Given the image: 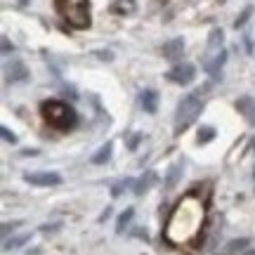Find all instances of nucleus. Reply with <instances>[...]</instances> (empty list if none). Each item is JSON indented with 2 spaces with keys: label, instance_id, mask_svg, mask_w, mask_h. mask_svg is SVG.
<instances>
[{
  "label": "nucleus",
  "instance_id": "8",
  "mask_svg": "<svg viewBox=\"0 0 255 255\" xmlns=\"http://www.w3.org/2000/svg\"><path fill=\"white\" fill-rule=\"evenodd\" d=\"M5 81H7V83H24V81H28L26 64L19 62V59L5 64Z\"/></svg>",
  "mask_w": 255,
  "mask_h": 255
},
{
  "label": "nucleus",
  "instance_id": "13",
  "mask_svg": "<svg viewBox=\"0 0 255 255\" xmlns=\"http://www.w3.org/2000/svg\"><path fill=\"white\" fill-rule=\"evenodd\" d=\"M111 154H114V142H107V144H102L100 151L90 158V163L92 165H104L111 158Z\"/></svg>",
  "mask_w": 255,
  "mask_h": 255
},
{
  "label": "nucleus",
  "instance_id": "30",
  "mask_svg": "<svg viewBox=\"0 0 255 255\" xmlns=\"http://www.w3.org/2000/svg\"><path fill=\"white\" fill-rule=\"evenodd\" d=\"M244 255H255V248H248V251H244Z\"/></svg>",
  "mask_w": 255,
  "mask_h": 255
},
{
  "label": "nucleus",
  "instance_id": "2",
  "mask_svg": "<svg viewBox=\"0 0 255 255\" xmlns=\"http://www.w3.org/2000/svg\"><path fill=\"white\" fill-rule=\"evenodd\" d=\"M210 90V85H203V90H194L189 95H184L177 109H175V135H182L189 126H194V121L201 116L203 111V95Z\"/></svg>",
  "mask_w": 255,
  "mask_h": 255
},
{
  "label": "nucleus",
  "instance_id": "14",
  "mask_svg": "<svg viewBox=\"0 0 255 255\" xmlns=\"http://www.w3.org/2000/svg\"><path fill=\"white\" fill-rule=\"evenodd\" d=\"M248 244H251V239H246V237L234 239V241H229L227 246H225L222 255H237V253H244V251L248 248Z\"/></svg>",
  "mask_w": 255,
  "mask_h": 255
},
{
  "label": "nucleus",
  "instance_id": "1",
  "mask_svg": "<svg viewBox=\"0 0 255 255\" xmlns=\"http://www.w3.org/2000/svg\"><path fill=\"white\" fill-rule=\"evenodd\" d=\"M206 220V203L203 199H196L194 194H187L175 203V208L168 215V222L163 227V237L173 246H184L196 241Z\"/></svg>",
  "mask_w": 255,
  "mask_h": 255
},
{
  "label": "nucleus",
  "instance_id": "27",
  "mask_svg": "<svg viewBox=\"0 0 255 255\" xmlns=\"http://www.w3.org/2000/svg\"><path fill=\"white\" fill-rule=\"evenodd\" d=\"M95 55L100 57V59H104V62H111V59H114V55H111V52H95Z\"/></svg>",
  "mask_w": 255,
  "mask_h": 255
},
{
  "label": "nucleus",
  "instance_id": "24",
  "mask_svg": "<svg viewBox=\"0 0 255 255\" xmlns=\"http://www.w3.org/2000/svg\"><path fill=\"white\" fill-rule=\"evenodd\" d=\"M59 229H62V222H55V225H43L40 232H43V234H57Z\"/></svg>",
  "mask_w": 255,
  "mask_h": 255
},
{
  "label": "nucleus",
  "instance_id": "9",
  "mask_svg": "<svg viewBox=\"0 0 255 255\" xmlns=\"http://www.w3.org/2000/svg\"><path fill=\"white\" fill-rule=\"evenodd\" d=\"M161 52H163L165 59H170V62H177V59L184 55V38H173V40H168Z\"/></svg>",
  "mask_w": 255,
  "mask_h": 255
},
{
  "label": "nucleus",
  "instance_id": "25",
  "mask_svg": "<svg viewBox=\"0 0 255 255\" xmlns=\"http://www.w3.org/2000/svg\"><path fill=\"white\" fill-rule=\"evenodd\" d=\"M17 227H19V222H12V225L5 222V225H2V239H9V232H14Z\"/></svg>",
  "mask_w": 255,
  "mask_h": 255
},
{
  "label": "nucleus",
  "instance_id": "29",
  "mask_svg": "<svg viewBox=\"0 0 255 255\" xmlns=\"http://www.w3.org/2000/svg\"><path fill=\"white\" fill-rule=\"evenodd\" d=\"M246 50H248V52H253V43H251V38H248V36H246Z\"/></svg>",
  "mask_w": 255,
  "mask_h": 255
},
{
  "label": "nucleus",
  "instance_id": "19",
  "mask_svg": "<svg viewBox=\"0 0 255 255\" xmlns=\"http://www.w3.org/2000/svg\"><path fill=\"white\" fill-rule=\"evenodd\" d=\"M196 139H199V144H208L210 139H215V128L213 126H201L199 132H196Z\"/></svg>",
  "mask_w": 255,
  "mask_h": 255
},
{
  "label": "nucleus",
  "instance_id": "22",
  "mask_svg": "<svg viewBox=\"0 0 255 255\" xmlns=\"http://www.w3.org/2000/svg\"><path fill=\"white\" fill-rule=\"evenodd\" d=\"M0 135H2V139H5L7 144H17V142H19L17 135H14V132H12L7 126H0Z\"/></svg>",
  "mask_w": 255,
  "mask_h": 255
},
{
  "label": "nucleus",
  "instance_id": "10",
  "mask_svg": "<svg viewBox=\"0 0 255 255\" xmlns=\"http://www.w3.org/2000/svg\"><path fill=\"white\" fill-rule=\"evenodd\" d=\"M139 107L146 111V114H156L158 111V92L146 88V90L139 92Z\"/></svg>",
  "mask_w": 255,
  "mask_h": 255
},
{
  "label": "nucleus",
  "instance_id": "32",
  "mask_svg": "<svg viewBox=\"0 0 255 255\" xmlns=\"http://www.w3.org/2000/svg\"><path fill=\"white\" fill-rule=\"evenodd\" d=\"M253 177H255V168H253Z\"/></svg>",
  "mask_w": 255,
  "mask_h": 255
},
{
  "label": "nucleus",
  "instance_id": "18",
  "mask_svg": "<svg viewBox=\"0 0 255 255\" xmlns=\"http://www.w3.org/2000/svg\"><path fill=\"white\" fill-rule=\"evenodd\" d=\"M31 241V234H19V237H12V239H5L2 241V251H14V248H21L24 244Z\"/></svg>",
  "mask_w": 255,
  "mask_h": 255
},
{
  "label": "nucleus",
  "instance_id": "16",
  "mask_svg": "<svg viewBox=\"0 0 255 255\" xmlns=\"http://www.w3.org/2000/svg\"><path fill=\"white\" fill-rule=\"evenodd\" d=\"M132 218H135V208L130 206V208L123 210V213L119 215V220H116V234H123V232H126V229L130 227Z\"/></svg>",
  "mask_w": 255,
  "mask_h": 255
},
{
  "label": "nucleus",
  "instance_id": "4",
  "mask_svg": "<svg viewBox=\"0 0 255 255\" xmlns=\"http://www.w3.org/2000/svg\"><path fill=\"white\" fill-rule=\"evenodd\" d=\"M55 7L73 28L90 26V0H55Z\"/></svg>",
  "mask_w": 255,
  "mask_h": 255
},
{
  "label": "nucleus",
  "instance_id": "28",
  "mask_svg": "<svg viewBox=\"0 0 255 255\" xmlns=\"http://www.w3.org/2000/svg\"><path fill=\"white\" fill-rule=\"evenodd\" d=\"M21 154H24V156H36V154H38V149H24Z\"/></svg>",
  "mask_w": 255,
  "mask_h": 255
},
{
  "label": "nucleus",
  "instance_id": "26",
  "mask_svg": "<svg viewBox=\"0 0 255 255\" xmlns=\"http://www.w3.org/2000/svg\"><path fill=\"white\" fill-rule=\"evenodd\" d=\"M12 50H14V47L9 45V40H7V38H2V55H9Z\"/></svg>",
  "mask_w": 255,
  "mask_h": 255
},
{
  "label": "nucleus",
  "instance_id": "21",
  "mask_svg": "<svg viewBox=\"0 0 255 255\" xmlns=\"http://www.w3.org/2000/svg\"><path fill=\"white\" fill-rule=\"evenodd\" d=\"M251 14H253V7L248 5V7L237 17V21H234V28H244V26H246V21L251 19Z\"/></svg>",
  "mask_w": 255,
  "mask_h": 255
},
{
  "label": "nucleus",
  "instance_id": "5",
  "mask_svg": "<svg viewBox=\"0 0 255 255\" xmlns=\"http://www.w3.org/2000/svg\"><path fill=\"white\" fill-rule=\"evenodd\" d=\"M165 78L175 85H189L194 78H196V66L189 62H182V64H175L170 71L165 73Z\"/></svg>",
  "mask_w": 255,
  "mask_h": 255
},
{
  "label": "nucleus",
  "instance_id": "7",
  "mask_svg": "<svg viewBox=\"0 0 255 255\" xmlns=\"http://www.w3.org/2000/svg\"><path fill=\"white\" fill-rule=\"evenodd\" d=\"M24 182L33 184V187H57L62 184V175L59 173H24Z\"/></svg>",
  "mask_w": 255,
  "mask_h": 255
},
{
  "label": "nucleus",
  "instance_id": "17",
  "mask_svg": "<svg viewBox=\"0 0 255 255\" xmlns=\"http://www.w3.org/2000/svg\"><path fill=\"white\" fill-rule=\"evenodd\" d=\"M222 40H225V33H222V28H213L208 36V55L210 52H218L220 47H222Z\"/></svg>",
  "mask_w": 255,
  "mask_h": 255
},
{
  "label": "nucleus",
  "instance_id": "3",
  "mask_svg": "<svg viewBox=\"0 0 255 255\" xmlns=\"http://www.w3.org/2000/svg\"><path fill=\"white\" fill-rule=\"evenodd\" d=\"M40 116L45 119V123L55 128V130H73L78 126V114L69 102L62 100H47L40 104Z\"/></svg>",
  "mask_w": 255,
  "mask_h": 255
},
{
  "label": "nucleus",
  "instance_id": "6",
  "mask_svg": "<svg viewBox=\"0 0 255 255\" xmlns=\"http://www.w3.org/2000/svg\"><path fill=\"white\" fill-rule=\"evenodd\" d=\"M225 62H227V50H225V47H220L218 52L206 55V59H203V71L208 73V76H213V78H218L220 73H222Z\"/></svg>",
  "mask_w": 255,
  "mask_h": 255
},
{
  "label": "nucleus",
  "instance_id": "11",
  "mask_svg": "<svg viewBox=\"0 0 255 255\" xmlns=\"http://www.w3.org/2000/svg\"><path fill=\"white\" fill-rule=\"evenodd\" d=\"M234 107H237V111L251 123V126H255V100L253 97H239Z\"/></svg>",
  "mask_w": 255,
  "mask_h": 255
},
{
  "label": "nucleus",
  "instance_id": "15",
  "mask_svg": "<svg viewBox=\"0 0 255 255\" xmlns=\"http://www.w3.org/2000/svg\"><path fill=\"white\" fill-rule=\"evenodd\" d=\"M182 173H184V163H175V165H170V170H168V175H165V189H173L175 184L180 182Z\"/></svg>",
  "mask_w": 255,
  "mask_h": 255
},
{
  "label": "nucleus",
  "instance_id": "31",
  "mask_svg": "<svg viewBox=\"0 0 255 255\" xmlns=\"http://www.w3.org/2000/svg\"><path fill=\"white\" fill-rule=\"evenodd\" d=\"M251 144H253V151H255V137H253V142H251Z\"/></svg>",
  "mask_w": 255,
  "mask_h": 255
},
{
  "label": "nucleus",
  "instance_id": "23",
  "mask_svg": "<svg viewBox=\"0 0 255 255\" xmlns=\"http://www.w3.org/2000/svg\"><path fill=\"white\" fill-rule=\"evenodd\" d=\"M139 142H142V132H135V135L128 139V149H130V151H135L137 146H139Z\"/></svg>",
  "mask_w": 255,
  "mask_h": 255
},
{
  "label": "nucleus",
  "instance_id": "20",
  "mask_svg": "<svg viewBox=\"0 0 255 255\" xmlns=\"http://www.w3.org/2000/svg\"><path fill=\"white\" fill-rule=\"evenodd\" d=\"M135 9V2L132 0H116L114 2V12H119V14H130Z\"/></svg>",
  "mask_w": 255,
  "mask_h": 255
},
{
  "label": "nucleus",
  "instance_id": "12",
  "mask_svg": "<svg viewBox=\"0 0 255 255\" xmlns=\"http://www.w3.org/2000/svg\"><path fill=\"white\" fill-rule=\"evenodd\" d=\"M156 180H158V175H156L154 170H146V173L142 175L139 180H135V189H132V191H135L137 196H142V194H146V191L154 187Z\"/></svg>",
  "mask_w": 255,
  "mask_h": 255
}]
</instances>
